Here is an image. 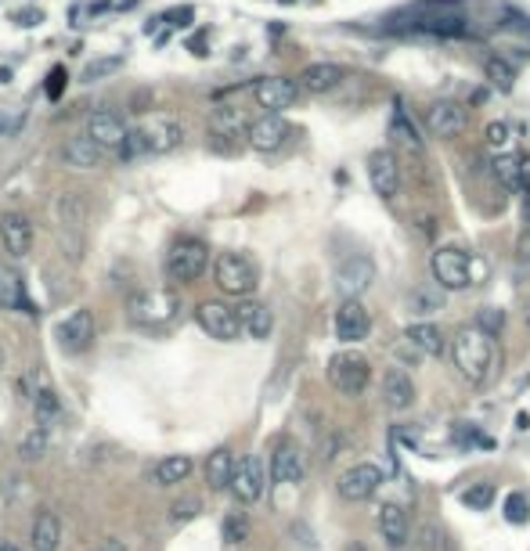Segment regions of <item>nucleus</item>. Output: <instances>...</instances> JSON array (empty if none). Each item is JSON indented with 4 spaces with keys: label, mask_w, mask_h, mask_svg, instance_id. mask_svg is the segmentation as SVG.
Returning a JSON list of instances; mask_svg holds the SVG:
<instances>
[{
    "label": "nucleus",
    "mask_w": 530,
    "mask_h": 551,
    "mask_svg": "<svg viewBox=\"0 0 530 551\" xmlns=\"http://www.w3.org/2000/svg\"><path fill=\"white\" fill-rule=\"evenodd\" d=\"M483 76H487L490 87H498V91H512V83H516V69H512L501 55H494V58L483 62Z\"/></svg>",
    "instance_id": "72a5a7b5"
},
{
    "label": "nucleus",
    "mask_w": 530,
    "mask_h": 551,
    "mask_svg": "<svg viewBox=\"0 0 530 551\" xmlns=\"http://www.w3.org/2000/svg\"><path fill=\"white\" fill-rule=\"evenodd\" d=\"M155 22H170V26H188V22H195V8L191 4H181V8H170V12H163Z\"/></svg>",
    "instance_id": "a18cd8bd"
},
{
    "label": "nucleus",
    "mask_w": 530,
    "mask_h": 551,
    "mask_svg": "<svg viewBox=\"0 0 530 551\" xmlns=\"http://www.w3.org/2000/svg\"><path fill=\"white\" fill-rule=\"evenodd\" d=\"M271 479L275 483H300L304 479V454L293 440H282L271 454Z\"/></svg>",
    "instance_id": "5701e85b"
},
{
    "label": "nucleus",
    "mask_w": 530,
    "mask_h": 551,
    "mask_svg": "<svg viewBox=\"0 0 530 551\" xmlns=\"http://www.w3.org/2000/svg\"><path fill=\"white\" fill-rule=\"evenodd\" d=\"M0 241L12 256H26L33 249V223L22 213H4L0 216Z\"/></svg>",
    "instance_id": "412c9836"
},
{
    "label": "nucleus",
    "mask_w": 530,
    "mask_h": 551,
    "mask_svg": "<svg viewBox=\"0 0 530 551\" xmlns=\"http://www.w3.org/2000/svg\"><path fill=\"white\" fill-rule=\"evenodd\" d=\"M238 321H242V328H245L252 339H268L271 328H275V318H271V310L263 307V303H245V307H238Z\"/></svg>",
    "instance_id": "c85d7f7f"
},
{
    "label": "nucleus",
    "mask_w": 530,
    "mask_h": 551,
    "mask_svg": "<svg viewBox=\"0 0 530 551\" xmlns=\"http://www.w3.org/2000/svg\"><path fill=\"white\" fill-rule=\"evenodd\" d=\"M177 314V296L166 289H145L137 296H130V318L137 325H163Z\"/></svg>",
    "instance_id": "1a4fd4ad"
},
{
    "label": "nucleus",
    "mask_w": 530,
    "mask_h": 551,
    "mask_svg": "<svg viewBox=\"0 0 530 551\" xmlns=\"http://www.w3.org/2000/svg\"><path fill=\"white\" fill-rule=\"evenodd\" d=\"M379 533H383V540L393 547V551H401L404 544H408V512L397 504V501H386L383 508H379Z\"/></svg>",
    "instance_id": "393cba45"
},
{
    "label": "nucleus",
    "mask_w": 530,
    "mask_h": 551,
    "mask_svg": "<svg viewBox=\"0 0 530 551\" xmlns=\"http://www.w3.org/2000/svg\"><path fill=\"white\" fill-rule=\"evenodd\" d=\"M372 282H375V263H372L368 256L354 252V256L340 259V267H336V289H340L347 300H358Z\"/></svg>",
    "instance_id": "9d476101"
},
{
    "label": "nucleus",
    "mask_w": 530,
    "mask_h": 551,
    "mask_svg": "<svg viewBox=\"0 0 530 551\" xmlns=\"http://www.w3.org/2000/svg\"><path fill=\"white\" fill-rule=\"evenodd\" d=\"M263 483H268V476H263L260 458H245V461H238V468H234L231 494H234L238 501L252 504V501H260V497H263Z\"/></svg>",
    "instance_id": "a211bd4d"
},
{
    "label": "nucleus",
    "mask_w": 530,
    "mask_h": 551,
    "mask_svg": "<svg viewBox=\"0 0 530 551\" xmlns=\"http://www.w3.org/2000/svg\"><path fill=\"white\" fill-rule=\"evenodd\" d=\"M383 404H386L390 411H404V407L415 404V382H411L408 372L390 368V372L383 375Z\"/></svg>",
    "instance_id": "b1692460"
},
{
    "label": "nucleus",
    "mask_w": 530,
    "mask_h": 551,
    "mask_svg": "<svg viewBox=\"0 0 530 551\" xmlns=\"http://www.w3.org/2000/svg\"><path fill=\"white\" fill-rule=\"evenodd\" d=\"M451 354H455V364H458V372H462V379L469 386H480L487 379L490 357H494V346H490V336L487 332L462 328L458 339H455V346H451Z\"/></svg>",
    "instance_id": "7ed1b4c3"
},
{
    "label": "nucleus",
    "mask_w": 530,
    "mask_h": 551,
    "mask_svg": "<svg viewBox=\"0 0 530 551\" xmlns=\"http://www.w3.org/2000/svg\"><path fill=\"white\" fill-rule=\"evenodd\" d=\"M91 551H127V544L123 540H116V537H109V540H102L98 547H91Z\"/></svg>",
    "instance_id": "3c124183"
},
{
    "label": "nucleus",
    "mask_w": 530,
    "mask_h": 551,
    "mask_svg": "<svg viewBox=\"0 0 530 551\" xmlns=\"http://www.w3.org/2000/svg\"><path fill=\"white\" fill-rule=\"evenodd\" d=\"M300 98V83L289 76H263L252 83V101L268 112V116H282L286 109H293Z\"/></svg>",
    "instance_id": "6e6552de"
},
{
    "label": "nucleus",
    "mask_w": 530,
    "mask_h": 551,
    "mask_svg": "<svg viewBox=\"0 0 530 551\" xmlns=\"http://www.w3.org/2000/svg\"><path fill=\"white\" fill-rule=\"evenodd\" d=\"M368 180H372V191L379 198H386V202L397 198V191H401V162H397V155L390 148H379V152L368 155Z\"/></svg>",
    "instance_id": "f8f14e48"
},
{
    "label": "nucleus",
    "mask_w": 530,
    "mask_h": 551,
    "mask_svg": "<svg viewBox=\"0 0 530 551\" xmlns=\"http://www.w3.org/2000/svg\"><path fill=\"white\" fill-rule=\"evenodd\" d=\"M386 30L404 33V37H429V40H469V37H476L473 19L462 12V0H415L411 8H404L390 19Z\"/></svg>",
    "instance_id": "f257e3e1"
},
{
    "label": "nucleus",
    "mask_w": 530,
    "mask_h": 551,
    "mask_svg": "<svg viewBox=\"0 0 530 551\" xmlns=\"http://www.w3.org/2000/svg\"><path fill=\"white\" fill-rule=\"evenodd\" d=\"M455 443H458V447H490V440H487L476 425H465V422L455 425Z\"/></svg>",
    "instance_id": "c03bdc74"
},
{
    "label": "nucleus",
    "mask_w": 530,
    "mask_h": 551,
    "mask_svg": "<svg viewBox=\"0 0 530 551\" xmlns=\"http://www.w3.org/2000/svg\"><path fill=\"white\" fill-rule=\"evenodd\" d=\"M87 137H91L102 152H116V155H119V148L127 144L130 130H127V123H123L116 112L98 109V112H91V119H87Z\"/></svg>",
    "instance_id": "9b49d317"
},
{
    "label": "nucleus",
    "mask_w": 530,
    "mask_h": 551,
    "mask_svg": "<svg viewBox=\"0 0 530 551\" xmlns=\"http://www.w3.org/2000/svg\"><path fill=\"white\" fill-rule=\"evenodd\" d=\"M0 307L4 310H19L26 307V289H22V278L12 270V267H0Z\"/></svg>",
    "instance_id": "7c9ffc66"
},
{
    "label": "nucleus",
    "mask_w": 530,
    "mask_h": 551,
    "mask_svg": "<svg viewBox=\"0 0 530 551\" xmlns=\"http://www.w3.org/2000/svg\"><path fill=\"white\" fill-rule=\"evenodd\" d=\"M0 361H4V357H0Z\"/></svg>",
    "instance_id": "5fc2aeb1"
},
{
    "label": "nucleus",
    "mask_w": 530,
    "mask_h": 551,
    "mask_svg": "<svg viewBox=\"0 0 530 551\" xmlns=\"http://www.w3.org/2000/svg\"><path fill=\"white\" fill-rule=\"evenodd\" d=\"M22 119H26V116H19V112H12V109H0V137H12V134L19 130Z\"/></svg>",
    "instance_id": "de8ad7c7"
},
{
    "label": "nucleus",
    "mask_w": 530,
    "mask_h": 551,
    "mask_svg": "<svg viewBox=\"0 0 530 551\" xmlns=\"http://www.w3.org/2000/svg\"><path fill=\"white\" fill-rule=\"evenodd\" d=\"M429 270H433V282H437L440 289H447V293H462V289L473 285V263H469V256H465L462 249H455V245L437 249V252L429 256Z\"/></svg>",
    "instance_id": "20e7f679"
},
{
    "label": "nucleus",
    "mask_w": 530,
    "mask_h": 551,
    "mask_svg": "<svg viewBox=\"0 0 530 551\" xmlns=\"http://www.w3.org/2000/svg\"><path fill=\"white\" fill-rule=\"evenodd\" d=\"M209 263V249L199 238H177L166 252V274L173 282H195Z\"/></svg>",
    "instance_id": "423d86ee"
},
{
    "label": "nucleus",
    "mask_w": 530,
    "mask_h": 551,
    "mask_svg": "<svg viewBox=\"0 0 530 551\" xmlns=\"http://www.w3.org/2000/svg\"><path fill=\"white\" fill-rule=\"evenodd\" d=\"M440 307H444V289H440V285H419V289H411V296H408V310H411V314L429 318V314H437Z\"/></svg>",
    "instance_id": "473e14b6"
},
{
    "label": "nucleus",
    "mask_w": 530,
    "mask_h": 551,
    "mask_svg": "<svg viewBox=\"0 0 530 551\" xmlns=\"http://www.w3.org/2000/svg\"><path fill=\"white\" fill-rule=\"evenodd\" d=\"M199 325H202L213 339H220V343H231V339H238V332H242L238 310H231V307H224V303H202V307H199Z\"/></svg>",
    "instance_id": "dca6fc26"
},
{
    "label": "nucleus",
    "mask_w": 530,
    "mask_h": 551,
    "mask_svg": "<svg viewBox=\"0 0 530 551\" xmlns=\"http://www.w3.org/2000/svg\"><path fill=\"white\" fill-rule=\"evenodd\" d=\"M234 468H238L234 454H231L227 447H216V450L206 458V483H209L213 490H224V486H231Z\"/></svg>",
    "instance_id": "cd10ccee"
},
{
    "label": "nucleus",
    "mask_w": 530,
    "mask_h": 551,
    "mask_svg": "<svg viewBox=\"0 0 530 551\" xmlns=\"http://www.w3.org/2000/svg\"><path fill=\"white\" fill-rule=\"evenodd\" d=\"M404 339L411 343V350L426 354V357H444V336L437 325L429 321H419V325H408L404 328Z\"/></svg>",
    "instance_id": "bb28decb"
},
{
    "label": "nucleus",
    "mask_w": 530,
    "mask_h": 551,
    "mask_svg": "<svg viewBox=\"0 0 530 551\" xmlns=\"http://www.w3.org/2000/svg\"><path fill=\"white\" fill-rule=\"evenodd\" d=\"M181 141H184V127H181L173 116H145V119L130 130L127 144L119 148V159H123V162H134V159H141V155H166V152H173Z\"/></svg>",
    "instance_id": "f03ea898"
},
{
    "label": "nucleus",
    "mask_w": 530,
    "mask_h": 551,
    "mask_svg": "<svg viewBox=\"0 0 530 551\" xmlns=\"http://www.w3.org/2000/svg\"><path fill=\"white\" fill-rule=\"evenodd\" d=\"M188 472H191V458H184V454H170V458L155 468V479H159L163 486H170V483L188 479Z\"/></svg>",
    "instance_id": "f704fd0d"
},
{
    "label": "nucleus",
    "mask_w": 530,
    "mask_h": 551,
    "mask_svg": "<svg viewBox=\"0 0 530 551\" xmlns=\"http://www.w3.org/2000/svg\"><path fill=\"white\" fill-rule=\"evenodd\" d=\"M386 137L397 144V148H404V152H422V137H419V127H415V119L404 112V105L401 101H393V109H390V123H386Z\"/></svg>",
    "instance_id": "4be33fe9"
},
{
    "label": "nucleus",
    "mask_w": 530,
    "mask_h": 551,
    "mask_svg": "<svg viewBox=\"0 0 530 551\" xmlns=\"http://www.w3.org/2000/svg\"><path fill=\"white\" fill-rule=\"evenodd\" d=\"M62 159H66V166H73V170H94L98 162H102V148L84 134V137H69L66 144H62Z\"/></svg>",
    "instance_id": "a878e982"
},
{
    "label": "nucleus",
    "mask_w": 530,
    "mask_h": 551,
    "mask_svg": "<svg viewBox=\"0 0 530 551\" xmlns=\"http://www.w3.org/2000/svg\"><path fill=\"white\" fill-rule=\"evenodd\" d=\"M483 134H487V148H490V152H498V155L508 152V144H512V130H508V123H501V119H498V123H487Z\"/></svg>",
    "instance_id": "a19ab883"
},
{
    "label": "nucleus",
    "mask_w": 530,
    "mask_h": 551,
    "mask_svg": "<svg viewBox=\"0 0 530 551\" xmlns=\"http://www.w3.org/2000/svg\"><path fill=\"white\" fill-rule=\"evenodd\" d=\"M0 551H15V547H0Z\"/></svg>",
    "instance_id": "864d4df0"
},
{
    "label": "nucleus",
    "mask_w": 530,
    "mask_h": 551,
    "mask_svg": "<svg viewBox=\"0 0 530 551\" xmlns=\"http://www.w3.org/2000/svg\"><path fill=\"white\" fill-rule=\"evenodd\" d=\"M123 69V55H112V58H94L84 73H80V83H98V80H109Z\"/></svg>",
    "instance_id": "c9c22d12"
},
{
    "label": "nucleus",
    "mask_w": 530,
    "mask_h": 551,
    "mask_svg": "<svg viewBox=\"0 0 530 551\" xmlns=\"http://www.w3.org/2000/svg\"><path fill=\"white\" fill-rule=\"evenodd\" d=\"M33 407H37V422L48 429V425L58 418V411H62V400H58V393H55V389H40V393L33 397Z\"/></svg>",
    "instance_id": "4c0bfd02"
},
{
    "label": "nucleus",
    "mask_w": 530,
    "mask_h": 551,
    "mask_svg": "<svg viewBox=\"0 0 530 551\" xmlns=\"http://www.w3.org/2000/svg\"><path fill=\"white\" fill-rule=\"evenodd\" d=\"M490 501H494V486H490V483H476V486H469V490L462 494V504L473 508V512H487Z\"/></svg>",
    "instance_id": "ea45409f"
},
{
    "label": "nucleus",
    "mask_w": 530,
    "mask_h": 551,
    "mask_svg": "<svg viewBox=\"0 0 530 551\" xmlns=\"http://www.w3.org/2000/svg\"><path fill=\"white\" fill-rule=\"evenodd\" d=\"M289 123L282 119V116H260V119H252L249 123V130H245V141H249V148L252 152H278L286 141H289Z\"/></svg>",
    "instance_id": "ddd939ff"
},
{
    "label": "nucleus",
    "mask_w": 530,
    "mask_h": 551,
    "mask_svg": "<svg viewBox=\"0 0 530 551\" xmlns=\"http://www.w3.org/2000/svg\"><path fill=\"white\" fill-rule=\"evenodd\" d=\"M343 80H347V69L343 66H336V62H311L300 73V91H307V94H329Z\"/></svg>",
    "instance_id": "aec40b11"
},
{
    "label": "nucleus",
    "mask_w": 530,
    "mask_h": 551,
    "mask_svg": "<svg viewBox=\"0 0 530 551\" xmlns=\"http://www.w3.org/2000/svg\"><path fill=\"white\" fill-rule=\"evenodd\" d=\"M501 512H505V519H508L512 526H526V522H530V497H526L523 490H512V494L505 497Z\"/></svg>",
    "instance_id": "e433bc0d"
},
{
    "label": "nucleus",
    "mask_w": 530,
    "mask_h": 551,
    "mask_svg": "<svg viewBox=\"0 0 530 551\" xmlns=\"http://www.w3.org/2000/svg\"><path fill=\"white\" fill-rule=\"evenodd\" d=\"M249 537V519L242 515V512H231L227 519H224V540L227 544H242Z\"/></svg>",
    "instance_id": "37998d69"
},
{
    "label": "nucleus",
    "mask_w": 530,
    "mask_h": 551,
    "mask_svg": "<svg viewBox=\"0 0 530 551\" xmlns=\"http://www.w3.org/2000/svg\"><path fill=\"white\" fill-rule=\"evenodd\" d=\"M494 177L501 180L505 191H523V162H519V155H512V152L494 155Z\"/></svg>",
    "instance_id": "2f4dec72"
},
{
    "label": "nucleus",
    "mask_w": 530,
    "mask_h": 551,
    "mask_svg": "<svg viewBox=\"0 0 530 551\" xmlns=\"http://www.w3.org/2000/svg\"><path fill=\"white\" fill-rule=\"evenodd\" d=\"M368 332H372V318L361 307V300H343V307L336 310V336L354 346V343L368 339Z\"/></svg>",
    "instance_id": "f3484780"
},
{
    "label": "nucleus",
    "mask_w": 530,
    "mask_h": 551,
    "mask_svg": "<svg viewBox=\"0 0 530 551\" xmlns=\"http://www.w3.org/2000/svg\"><path fill=\"white\" fill-rule=\"evenodd\" d=\"M476 328L487 332V336H498V332L505 328V310H498V307H480V310H476Z\"/></svg>",
    "instance_id": "79ce46f5"
},
{
    "label": "nucleus",
    "mask_w": 530,
    "mask_h": 551,
    "mask_svg": "<svg viewBox=\"0 0 530 551\" xmlns=\"http://www.w3.org/2000/svg\"><path fill=\"white\" fill-rule=\"evenodd\" d=\"M15 22H19V26H26V30H33V26H40V22H44V12H40V8L15 12Z\"/></svg>",
    "instance_id": "8fccbe9b"
},
{
    "label": "nucleus",
    "mask_w": 530,
    "mask_h": 551,
    "mask_svg": "<svg viewBox=\"0 0 530 551\" xmlns=\"http://www.w3.org/2000/svg\"><path fill=\"white\" fill-rule=\"evenodd\" d=\"M379 483H383V472L375 465H354L340 476L336 490H340L343 501H368L379 490Z\"/></svg>",
    "instance_id": "2eb2a0df"
},
{
    "label": "nucleus",
    "mask_w": 530,
    "mask_h": 551,
    "mask_svg": "<svg viewBox=\"0 0 530 551\" xmlns=\"http://www.w3.org/2000/svg\"><path fill=\"white\" fill-rule=\"evenodd\" d=\"M347 551H365V544H358V540H354V544H347Z\"/></svg>",
    "instance_id": "603ef678"
},
{
    "label": "nucleus",
    "mask_w": 530,
    "mask_h": 551,
    "mask_svg": "<svg viewBox=\"0 0 530 551\" xmlns=\"http://www.w3.org/2000/svg\"><path fill=\"white\" fill-rule=\"evenodd\" d=\"M62 91H66V69L58 66V69L48 76V98H51V101H58V98H62Z\"/></svg>",
    "instance_id": "09e8293b"
},
{
    "label": "nucleus",
    "mask_w": 530,
    "mask_h": 551,
    "mask_svg": "<svg viewBox=\"0 0 530 551\" xmlns=\"http://www.w3.org/2000/svg\"><path fill=\"white\" fill-rule=\"evenodd\" d=\"M329 379H332V386H336L340 393L358 397V393H365V386H368V379H372V364H368L365 354L343 350V354H336V357L329 361Z\"/></svg>",
    "instance_id": "0eeeda50"
},
{
    "label": "nucleus",
    "mask_w": 530,
    "mask_h": 551,
    "mask_svg": "<svg viewBox=\"0 0 530 551\" xmlns=\"http://www.w3.org/2000/svg\"><path fill=\"white\" fill-rule=\"evenodd\" d=\"M213 278H216V289L224 296H249L256 289V267L242 252H224L213 263Z\"/></svg>",
    "instance_id": "39448f33"
},
{
    "label": "nucleus",
    "mask_w": 530,
    "mask_h": 551,
    "mask_svg": "<svg viewBox=\"0 0 530 551\" xmlns=\"http://www.w3.org/2000/svg\"><path fill=\"white\" fill-rule=\"evenodd\" d=\"M199 508H202L199 497H181V501L173 504V519H177V522H188V519L199 515Z\"/></svg>",
    "instance_id": "49530a36"
},
{
    "label": "nucleus",
    "mask_w": 530,
    "mask_h": 551,
    "mask_svg": "<svg viewBox=\"0 0 530 551\" xmlns=\"http://www.w3.org/2000/svg\"><path fill=\"white\" fill-rule=\"evenodd\" d=\"M58 339H62V346H66L69 354L91 350V343H94V318H91V310L69 314V318L58 325Z\"/></svg>",
    "instance_id": "6ab92c4d"
},
{
    "label": "nucleus",
    "mask_w": 530,
    "mask_h": 551,
    "mask_svg": "<svg viewBox=\"0 0 530 551\" xmlns=\"http://www.w3.org/2000/svg\"><path fill=\"white\" fill-rule=\"evenodd\" d=\"M44 450H48V429H44V425H37V429H30V433L22 436V443H19V454H22L26 461H37Z\"/></svg>",
    "instance_id": "58836bf2"
},
{
    "label": "nucleus",
    "mask_w": 530,
    "mask_h": 551,
    "mask_svg": "<svg viewBox=\"0 0 530 551\" xmlns=\"http://www.w3.org/2000/svg\"><path fill=\"white\" fill-rule=\"evenodd\" d=\"M426 130H429V137H440V141L458 137L465 130V109L455 101H433L426 109Z\"/></svg>",
    "instance_id": "4468645a"
},
{
    "label": "nucleus",
    "mask_w": 530,
    "mask_h": 551,
    "mask_svg": "<svg viewBox=\"0 0 530 551\" xmlns=\"http://www.w3.org/2000/svg\"><path fill=\"white\" fill-rule=\"evenodd\" d=\"M58 540H62V522L55 512H40L37 522H33V547L37 551H58Z\"/></svg>",
    "instance_id": "c756f323"
}]
</instances>
